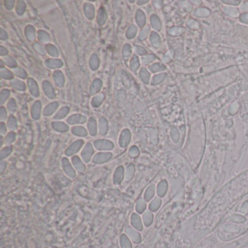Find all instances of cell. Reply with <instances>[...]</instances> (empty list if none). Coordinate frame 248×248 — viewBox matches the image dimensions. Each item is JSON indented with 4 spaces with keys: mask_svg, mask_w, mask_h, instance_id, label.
I'll return each instance as SVG.
<instances>
[{
    "mask_svg": "<svg viewBox=\"0 0 248 248\" xmlns=\"http://www.w3.org/2000/svg\"><path fill=\"white\" fill-rule=\"evenodd\" d=\"M95 147L99 150H111L113 148V144L109 140H98L94 143Z\"/></svg>",
    "mask_w": 248,
    "mask_h": 248,
    "instance_id": "cell-1",
    "label": "cell"
},
{
    "mask_svg": "<svg viewBox=\"0 0 248 248\" xmlns=\"http://www.w3.org/2000/svg\"><path fill=\"white\" fill-rule=\"evenodd\" d=\"M62 165H63V168L65 173L68 175L69 177L71 178H74L76 175V173L74 171V168L72 167V166L70 164L69 161L66 159V158H63L62 160Z\"/></svg>",
    "mask_w": 248,
    "mask_h": 248,
    "instance_id": "cell-2",
    "label": "cell"
},
{
    "mask_svg": "<svg viewBox=\"0 0 248 248\" xmlns=\"http://www.w3.org/2000/svg\"><path fill=\"white\" fill-rule=\"evenodd\" d=\"M83 143H84V141L81 140H77V141L74 142V143H72V144L68 147V149L66 150V155L70 156V155L74 154H75L76 152L78 151L80 149V148L82 146Z\"/></svg>",
    "mask_w": 248,
    "mask_h": 248,
    "instance_id": "cell-3",
    "label": "cell"
},
{
    "mask_svg": "<svg viewBox=\"0 0 248 248\" xmlns=\"http://www.w3.org/2000/svg\"><path fill=\"white\" fill-rule=\"evenodd\" d=\"M112 154L111 153H98L94 157L93 162L98 164L104 163L109 160Z\"/></svg>",
    "mask_w": 248,
    "mask_h": 248,
    "instance_id": "cell-4",
    "label": "cell"
},
{
    "mask_svg": "<svg viewBox=\"0 0 248 248\" xmlns=\"http://www.w3.org/2000/svg\"><path fill=\"white\" fill-rule=\"evenodd\" d=\"M92 154H93V149L90 143H87L86 146L84 149L82 153V156L83 160L85 162H88L91 159Z\"/></svg>",
    "mask_w": 248,
    "mask_h": 248,
    "instance_id": "cell-5",
    "label": "cell"
},
{
    "mask_svg": "<svg viewBox=\"0 0 248 248\" xmlns=\"http://www.w3.org/2000/svg\"><path fill=\"white\" fill-rule=\"evenodd\" d=\"M130 140V132L128 130H125L122 131L119 138V145L121 147H126Z\"/></svg>",
    "mask_w": 248,
    "mask_h": 248,
    "instance_id": "cell-6",
    "label": "cell"
},
{
    "mask_svg": "<svg viewBox=\"0 0 248 248\" xmlns=\"http://www.w3.org/2000/svg\"><path fill=\"white\" fill-rule=\"evenodd\" d=\"M124 178V167L119 166L115 170L113 174V183L115 184H119L123 180Z\"/></svg>",
    "mask_w": 248,
    "mask_h": 248,
    "instance_id": "cell-7",
    "label": "cell"
},
{
    "mask_svg": "<svg viewBox=\"0 0 248 248\" xmlns=\"http://www.w3.org/2000/svg\"><path fill=\"white\" fill-rule=\"evenodd\" d=\"M67 122L71 125H74V124H82L86 122V118L85 116H81V115H73V116H70L68 119Z\"/></svg>",
    "mask_w": 248,
    "mask_h": 248,
    "instance_id": "cell-8",
    "label": "cell"
},
{
    "mask_svg": "<svg viewBox=\"0 0 248 248\" xmlns=\"http://www.w3.org/2000/svg\"><path fill=\"white\" fill-rule=\"evenodd\" d=\"M72 162L73 165H74V167H76V169H77L79 172L82 173V172L85 171V166L82 162L81 159H80L78 156H74V157L72 158Z\"/></svg>",
    "mask_w": 248,
    "mask_h": 248,
    "instance_id": "cell-9",
    "label": "cell"
},
{
    "mask_svg": "<svg viewBox=\"0 0 248 248\" xmlns=\"http://www.w3.org/2000/svg\"><path fill=\"white\" fill-rule=\"evenodd\" d=\"M88 129H89V132L92 135H95L97 132V125L95 119L93 118H89L88 121Z\"/></svg>",
    "mask_w": 248,
    "mask_h": 248,
    "instance_id": "cell-10",
    "label": "cell"
},
{
    "mask_svg": "<svg viewBox=\"0 0 248 248\" xmlns=\"http://www.w3.org/2000/svg\"><path fill=\"white\" fill-rule=\"evenodd\" d=\"M52 126L55 130L60 132H66L68 129V126L63 122H53Z\"/></svg>",
    "mask_w": 248,
    "mask_h": 248,
    "instance_id": "cell-11",
    "label": "cell"
},
{
    "mask_svg": "<svg viewBox=\"0 0 248 248\" xmlns=\"http://www.w3.org/2000/svg\"><path fill=\"white\" fill-rule=\"evenodd\" d=\"M99 129L101 135H105L106 134L107 130H108V124H107L106 120L104 118H101L99 122Z\"/></svg>",
    "mask_w": 248,
    "mask_h": 248,
    "instance_id": "cell-12",
    "label": "cell"
},
{
    "mask_svg": "<svg viewBox=\"0 0 248 248\" xmlns=\"http://www.w3.org/2000/svg\"><path fill=\"white\" fill-rule=\"evenodd\" d=\"M134 174H135V167L132 165H129L127 167L126 173H125V180L127 181H130V180H132Z\"/></svg>",
    "mask_w": 248,
    "mask_h": 248,
    "instance_id": "cell-13",
    "label": "cell"
},
{
    "mask_svg": "<svg viewBox=\"0 0 248 248\" xmlns=\"http://www.w3.org/2000/svg\"><path fill=\"white\" fill-rule=\"evenodd\" d=\"M72 132L78 136H86L87 133L86 130L82 127H74L72 128Z\"/></svg>",
    "mask_w": 248,
    "mask_h": 248,
    "instance_id": "cell-14",
    "label": "cell"
},
{
    "mask_svg": "<svg viewBox=\"0 0 248 248\" xmlns=\"http://www.w3.org/2000/svg\"><path fill=\"white\" fill-rule=\"evenodd\" d=\"M40 108H41V105H40L39 102H37L34 105L32 109V116L34 119H39L40 115Z\"/></svg>",
    "mask_w": 248,
    "mask_h": 248,
    "instance_id": "cell-15",
    "label": "cell"
},
{
    "mask_svg": "<svg viewBox=\"0 0 248 248\" xmlns=\"http://www.w3.org/2000/svg\"><path fill=\"white\" fill-rule=\"evenodd\" d=\"M131 221H132V225L135 227L138 228V229L141 228V223H140V217L137 214H132V218H131Z\"/></svg>",
    "mask_w": 248,
    "mask_h": 248,
    "instance_id": "cell-16",
    "label": "cell"
},
{
    "mask_svg": "<svg viewBox=\"0 0 248 248\" xmlns=\"http://www.w3.org/2000/svg\"><path fill=\"white\" fill-rule=\"evenodd\" d=\"M145 208H146V204H145L144 201H143V199H139L136 203V207H135L136 210L138 213H143V211L145 210Z\"/></svg>",
    "mask_w": 248,
    "mask_h": 248,
    "instance_id": "cell-17",
    "label": "cell"
},
{
    "mask_svg": "<svg viewBox=\"0 0 248 248\" xmlns=\"http://www.w3.org/2000/svg\"><path fill=\"white\" fill-rule=\"evenodd\" d=\"M8 127L10 130H15L17 128V123H16V118L13 116H10L8 119Z\"/></svg>",
    "mask_w": 248,
    "mask_h": 248,
    "instance_id": "cell-18",
    "label": "cell"
},
{
    "mask_svg": "<svg viewBox=\"0 0 248 248\" xmlns=\"http://www.w3.org/2000/svg\"><path fill=\"white\" fill-rule=\"evenodd\" d=\"M12 151H13V148H12L11 146H8V147H6L4 148V149H3L1 151V155H0L1 159H3L4 158L7 157V156L11 153Z\"/></svg>",
    "mask_w": 248,
    "mask_h": 248,
    "instance_id": "cell-19",
    "label": "cell"
},
{
    "mask_svg": "<svg viewBox=\"0 0 248 248\" xmlns=\"http://www.w3.org/2000/svg\"><path fill=\"white\" fill-rule=\"evenodd\" d=\"M56 107H57V104H51V105L48 106L47 107H46V108L44 111V114L45 115V116H47V115H50L52 113H53V111L56 109Z\"/></svg>",
    "mask_w": 248,
    "mask_h": 248,
    "instance_id": "cell-20",
    "label": "cell"
},
{
    "mask_svg": "<svg viewBox=\"0 0 248 248\" xmlns=\"http://www.w3.org/2000/svg\"><path fill=\"white\" fill-rule=\"evenodd\" d=\"M68 111V108H66H66H63L62 109L60 110L59 112L55 115V119H62L63 117L66 116V115L67 114Z\"/></svg>",
    "mask_w": 248,
    "mask_h": 248,
    "instance_id": "cell-21",
    "label": "cell"
},
{
    "mask_svg": "<svg viewBox=\"0 0 248 248\" xmlns=\"http://www.w3.org/2000/svg\"><path fill=\"white\" fill-rule=\"evenodd\" d=\"M154 195V186H151L147 189V191L146 192L145 194V199H146L147 201H149Z\"/></svg>",
    "mask_w": 248,
    "mask_h": 248,
    "instance_id": "cell-22",
    "label": "cell"
},
{
    "mask_svg": "<svg viewBox=\"0 0 248 248\" xmlns=\"http://www.w3.org/2000/svg\"><path fill=\"white\" fill-rule=\"evenodd\" d=\"M15 139H16V134L14 132H10L5 138L4 141H5V143L9 144V143H13L15 140Z\"/></svg>",
    "mask_w": 248,
    "mask_h": 248,
    "instance_id": "cell-23",
    "label": "cell"
},
{
    "mask_svg": "<svg viewBox=\"0 0 248 248\" xmlns=\"http://www.w3.org/2000/svg\"><path fill=\"white\" fill-rule=\"evenodd\" d=\"M138 149L136 146H132L130 149V156H132V157H135V156H138Z\"/></svg>",
    "mask_w": 248,
    "mask_h": 248,
    "instance_id": "cell-24",
    "label": "cell"
},
{
    "mask_svg": "<svg viewBox=\"0 0 248 248\" xmlns=\"http://www.w3.org/2000/svg\"><path fill=\"white\" fill-rule=\"evenodd\" d=\"M151 217H152L151 215L149 213H146V214L143 215V219H144L145 223L149 224V223H150V221L152 218Z\"/></svg>",
    "mask_w": 248,
    "mask_h": 248,
    "instance_id": "cell-25",
    "label": "cell"
},
{
    "mask_svg": "<svg viewBox=\"0 0 248 248\" xmlns=\"http://www.w3.org/2000/svg\"><path fill=\"white\" fill-rule=\"evenodd\" d=\"M122 244L124 248H130V243L125 237H122Z\"/></svg>",
    "mask_w": 248,
    "mask_h": 248,
    "instance_id": "cell-26",
    "label": "cell"
},
{
    "mask_svg": "<svg viewBox=\"0 0 248 248\" xmlns=\"http://www.w3.org/2000/svg\"><path fill=\"white\" fill-rule=\"evenodd\" d=\"M159 204V202L158 201L157 199H155L154 201L152 202L151 203L150 209H151V210H155V209L157 208Z\"/></svg>",
    "mask_w": 248,
    "mask_h": 248,
    "instance_id": "cell-27",
    "label": "cell"
},
{
    "mask_svg": "<svg viewBox=\"0 0 248 248\" xmlns=\"http://www.w3.org/2000/svg\"><path fill=\"white\" fill-rule=\"evenodd\" d=\"M8 108L10 111L13 112L15 110H16V104H15V101H13V100H11V101H10L9 105H8Z\"/></svg>",
    "mask_w": 248,
    "mask_h": 248,
    "instance_id": "cell-28",
    "label": "cell"
},
{
    "mask_svg": "<svg viewBox=\"0 0 248 248\" xmlns=\"http://www.w3.org/2000/svg\"><path fill=\"white\" fill-rule=\"evenodd\" d=\"M128 231H129V233H130V234L131 237H132L133 239H135V240H136V241H137V240H138V236L137 235V233L136 232H135V231H132V230L130 229V228L128 230Z\"/></svg>",
    "mask_w": 248,
    "mask_h": 248,
    "instance_id": "cell-29",
    "label": "cell"
},
{
    "mask_svg": "<svg viewBox=\"0 0 248 248\" xmlns=\"http://www.w3.org/2000/svg\"><path fill=\"white\" fill-rule=\"evenodd\" d=\"M6 116H7V112H6L5 109H4V108H3V107H1V119H4L6 118Z\"/></svg>",
    "mask_w": 248,
    "mask_h": 248,
    "instance_id": "cell-30",
    "label": "cell"
},
{
    "mask_svg": "<svg viewBox=\"0 0 248 248\" xmlns=\"http://www.w3.org/2000/svg\"><path fill=\"white\" fill-rule=\"evenodd\" d=\"M0 131H1V134H4L6 132V131H7V128H6V125H4V123H3V122H1V126H0Z\"/></svg>",
    "mask_w": 248,
    "mask_h": 248,
    "instance_id": "cell-31",
    "label": "cell"
},
{
    "mask_svg": "<svg viewBox=\"0 0 248 248\" xmlns=\"http://www.w3.org/2000/svg\"><path fill=\"white\" fill-rule=\"evenodd\" d=\"M6 167H7V162H1V165H0V173H2L3 172H4V169L6 168Z\"/></svg>",
    "mask_w": 248,
    "mask_h": 248,
    "instance_id": "cell-32",
    "label": "cell"
}]
</instances>
